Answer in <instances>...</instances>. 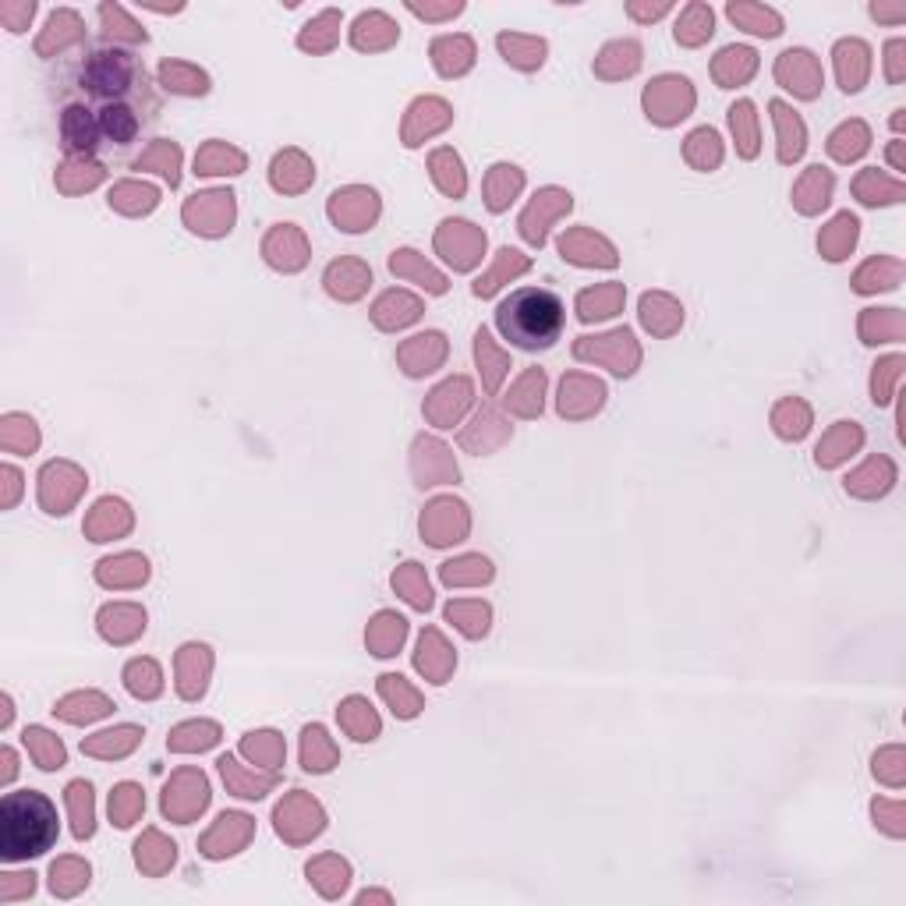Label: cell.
Returning <instances> with one entry per match:
<instances>
[{
	"mask_svg": "<svg viewBox=\"0 0 906 906\" xmlns=\"http://www.w3.org/2000/svg\"><path fill=\"white\" fill-rule=\"evenodd\" d=\"M58 840V811L39 790L8 793L0 804V854L4 860H29L47 854Z\"/></svg>",
	"mask_w": 906,
	"mask_h": 906,
	"instance_id": "cell-1",
	"label": "cell"
},
{
	"mask_svg": "<svg viewBox=\"0 0 906 906\" xmlns=\"http://www.w3.org/2000/svg\"><path fill=\"white\" fill-rule=\"evenodd\" d=\"M499 330L521 350H546L563 333V302L549 288H521L499 305Z\"/></svg>",
	"mask_w": 906,
	"mask_h": 906,
	"instance_id": "cell-2",
	"label": "cell"
},
{
	"mask_svg": "<svg viewBox=\"0 0 906 906\" xmlns=\"http://www.w3.org/2000/svg\"><path fill=\"white\" fill-rule=\"evenodd\" d=\"M139 82V64L120 50H97L82 64V89L106 103H120Z\"/></svg>",
	"mask_w": 906,
	"mask_h": 906,
	"instance_id": "cell-3",
	"label": "cell"
},
{
	"mask_svg": "<svg viewBox=\"0 0 906 906\" xmlns=\"http://www.w3.org/2000/svg\"><path fill=\"white\" fill-rule=\"evenodd\" d=\"M61 135H64V145L67 149H97L100 142V117H92L89 106L82 103H75V106H67L64 117H61Z\"/></svg>",
	"mask_w": 906,
	"mask_h": 906,
	"instance_id": "cell-4",
	"label": "cell"
},
{
	"mask_svg": "<svg viewBox=\"0 0 906 906\" xmlns=\"http://www.w3.org/2000/svg\"><path fill=\"white\" fill-rule=\"evenodd\" d=\"M97 117H100L103 139H111L117 145H128L135 139V131H139V117H135L128 103H106Z\"/></svg>",
	"mask_w": 906,
	"mask_h": 906,
	"instance_id": "cell-5",
	"label": "cell"
},
{
	"mask_svg": "<svg viewBox=\"0 0 906 906\" xmlns=\"http://www.w3.org/2000/svg\"><path fill=\"white\" fill-rule=\"evenodd\" d=\"M729 15L740 18V22H748V29L751 33H758V36H776L779 33V18L773 15V11H758V8H729Z\"/></svg>",
	"mask_w": 906,
	"mask_h": 906,
	"instance_id": "cell-6",
	"label": "cell"
},
{
	"mask_svg": "<svg viewBox=\"0 0 906 906\" xmlns=\"http://www.w3.org/2000/svg\"><path fill=\"white\" fill-rule=\"evenodd\" d=\"M67 793H72V804H75V815H78L75 832L78 835H89L92 832V796H89L92 787H89V782H75V787L67 790Z\"/></svg>",
	"mask_w": 906,
	"mask_h": 906,
	"instance_id": "cell-7",
	"label": "cell"
}]
</instances>
